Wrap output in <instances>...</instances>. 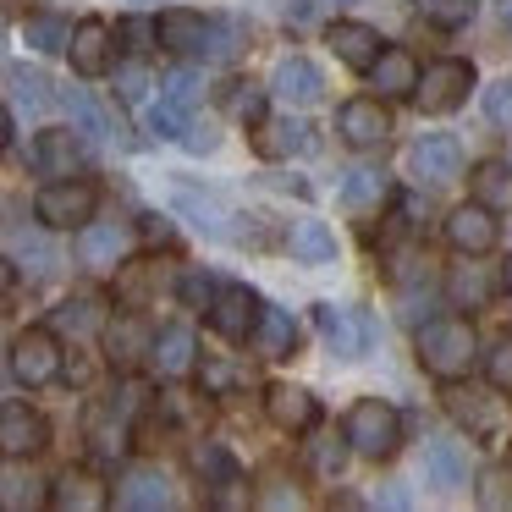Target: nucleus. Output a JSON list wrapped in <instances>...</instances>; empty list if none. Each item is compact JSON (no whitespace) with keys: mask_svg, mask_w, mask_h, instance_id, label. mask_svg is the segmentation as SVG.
I'll return each mask as SVG.
<instances>
[{"mask_svg":"<svg viewBox=\"0 0 512 512\" xmlns=\"http://www.w3.org/2000/svg\"><path fill=\"white\" fill-rule=\"evenodd\" d=\"M419 364L424 375L435 380H463L474 369V325L446 314V320H430L419 331Z\"/></svg>","mask_w":512,"mask_h":512,"instance_id":"1","label":"nucleus"},{"mask_svg":"<svg viewBox=\"0 0 512 512\" xmlns=\"http://www.w3.org/2000/svg\"><path fill=\"white\" fill-rule=\"evenodd\" d=\"M342 435H347V452L380 463V457H391L402 446V413L391 408V402H380V397H364V402H353Z\"/></svg>","mask_w":512,"mask_h":512,"instance_id":"2","label":"nucleus"},{"mask_svg":"<svg viewBox=\"0 0 512 512\" xmlns=\"http://www.w3.org/2000/svg\"><path fill=\"white\" fill-rule=\"evenodd\" d=\"M94 210H100V188L83 182V177H56L50 188H39V199H34L39 226H50V232H61V226H83Z\"/></svg>","mask_w":512,"mask_h":512,"instance_id":"3","label":"nucleus"},{"mask_svg":"<svg viewBox=\"0 0 512 512\" xmlns=\"http://www.w3.org/2000/svg\"><path fill=\"white\" fill-rule=\"evenodd\" d=\"M61 336L50 331V325H28V331H17L12 342V375L23 380V386H50V380L61 375Z\"/></svg>","mask_w":512,"mask_h":512,"instance_id":"4","label":"nucleus"},{"mask_svg":"<svg viewBox=\"0 0 512 512\" xmlns=\"http://www.w3.org/2000/svg\"><path fill=\"white\" fill-rule=\"evenodd\" d=\"M468 89H474V67H468V61H435V67L419 72L413 100H419L430 116H446V111H457V105L468 100Z\"/></svg>","mask_w":512,"mask_h":512,"instance_id":"5","label":"nucleus"},{"mask_svg":"<svg viewBox=\"0 0 512 512\" xmlns=\"http://www.w3.org/2000/svg\"><path fill=\"white\" fill-rule=\"evenodd\" d=\"M67 56H72V72H78V78H105V72L116 67V34H111V23L83 17V23L67 34Z\"/></svg>","mask_w":512,"mask_h":512,"instance_id":"6","label":"nucleus"},{"mask_svg":"<svg viewBox=\"0 0 512 512\" xmlns=\"http://www.w3.org/2000/svg\"><path fill=\"white\" fill-rule=\"evenodd\" d=\"M204 314H210L215 336H226V342H248V331H254V320H259V298L243 287V281H232V287L210 292Z\"/></svg>","mask_w":512,"mask_h":512,"instance_id":"7","label":"nucleus"},{"mask_svg":"<svg viewBox=\"0 0 512 512\" xmlns=\"http://www.w3.org/2000/svg\"><path fill=\"white\" fill-rule=\"evenodd\" d=\"M45 441H50V424L39 408H28V402H6V408H0V452L6 457H17V463H23V457H39Z\"/></svg>","mask_w":512,"mask_h":512,"instance_id":"8","label":"nucleus"},{"mask_svg":"<svg viewBox=\"0 0 512 512\" xmlns=\"http://www.w3.org/2000/svg\"><path fill=\"white\" fill-rule=\"evenodd\" d=\"M408 171L419 182H430V188H446V182L463 177V149H457V138H446V133H424L419 144L408 149Z\"/></svg>","mask_w":512,"mask_h":512,"instance_id":"9","label":"nucleus"},{"mask_svg":"<svg viewBox=\"0 0 512 512\" xmlns=\"http://www.w3.org/2000/svg\"><path fill=\"white\" fill-rule=\"evenodd\" d=\"M127 248H133V232L127 226H116V221H83V232H78V259L89 270H122V259H127Z\"/></svg>","mask_w":512,"mask_h":512,"instance_id":"10","label":"nucleus"},{"mask_svg":"<svg viewBox=\"0 0 512 512\" xmlns=\"http://www.w3.org/2000/svg\"><path fill=\"white\" fill-rule=\"evenodd\" d=\"M336 133L353 149H380L391 138V116L380 100H347L342 111H336Z\"/></svg>","mask_w":512,"mask_h":512,"instance_id":"11","label":"nucleus"},{"mask_svg":"<svg viewBox=\"0 0 512 512\" xmlns=\"http://www.w3.org/2000/svg\"><path fill=\"white\" fill-rule=\"evenodd\" d=\"M314 325H320V336H325V342H331L342 358H364L369 336H375L369 314H358V309H336V303H320V309H314Z\"/></svg>","mask_w":512,"mask_h":512,"instance_id":"12","label":"nucleus"},{"mask_svg":"<svg viewBox=\"0 0 512 512\" xmlns=\"http://www.w3.org/2000/svg\"><path fill=\"white\" fill-rule=\"evenodd\" d=\"M496 237H501V226H496V215L485 210V204H457L452 215H446V243L457 248V254H490L496 248Z\"/></svg>","mask_w":512,"mask_h":512,"instance_id":"13","label":"nucleus"},{"mask_svg":"<svg viewBox=\"0 0 512 512\" xmlns=\"http://www.w3.org/2000/svg\"><path fill=\"white\" fill-rule=\"evenodd\" d=\"M270 94H276L281 105H298V111L303 105H320L325 100V72L314 67L309 56H287L276 67V78H270Z\"/></svg>","mask_w":512,"mask_h":512,"instance_id":"14","label":"nucleus"},{"mask_svg":"<svg viewBox=\"0 0 512 512\" xmlns=\"http://www.w3.org/2000/svg\"><path fill=\"white\" fill-rule=\"evenodd\" d=\"M364 72H369V89H380V100H408L413 83H419V61L408 50H380Z\"/></svg>","mask_w":512,"mask_h":512,"instance_id":"15","label":"nucleus"},{"mask_svg":"<svg viewBox=\"0 0 512 512\" xmlns=\"http://www.w3.org/2000/svg\"><path fill=\"white\" fill-rule=\"evenodd\" d=\"M144 353H149L144 314H116V320H105V358H111L116 369H133Z\"/></svg>","mask_w":512,"mask_h":512,"instance_id":"16","label":"nucleus"},{"mask_svg":"<svg viewBox=\"0 0 512 512\" xmlns=\"http://www.w3.org/2000/svg\"><path fill=\"white\" fill-rule=\"evenodd\" d=\"M204 28H210V17L188 12V6H171V12L155 23V45H166L171 56H199V50H204Z\"/></svg>","mask_w":512,"mask_h":512,"instance_id":"17","label":"nucleus"},{"mask_svg":"<svg viewBox=\"0 0 512 512\" xmlns=\"http://www.w3.org/2000/svg\"><path fill=\"white\" fill-rule=\"evenodd\" d=\"M446 298L457 309H485L496 298V270L474 265V254H463V265H452V276H446Z\"/></svg>","mask_w":512,"mask_h":512,"instance_id":"18","label":"nucleus"},{"mask_svg":"<svg viewBox=\"0 0 512 512\" xmlns=\"http://www.w3.org/2000/svg\"><path fill=\"white\" fill-rule=\"evenodd\" d=\"M265 413H270V424H276V430L292 435V430H314V419H320V402H314L303 386H270Z\"/></svg>","mask_w":512,"mask_h":512,"instance_id":"19","label":"nucleus"},{"mask_svg":"<svg viewBox=\"0 0 512 512\" xmlns=\"http://www.w3.org/2000/svg\"><path fill=\"white\" fill-rule=\"evenodd\" d=\"M468 193L474 204H485L490 215H512V166L507 160H479L468 171Z\"/></svg>","mask_w":512,"mask_h":512,"instance_id":"20","label":"nucleus"},{"mask_svg":"<svg viewBox=\"0 0 512 512\" xmlns=\"http://www.w3.org/2000/svg\"><path fill=\"white\" fill-rule=\"evenodd\" d=\"M193 353H199V342H193L188 325H166V331L149 336V364H155L160 375H188Z\"/></svg>","mask_w":512,"mask_h":512,"instance_id":"21","label":"nucleus"},{"mask_svg":"<svg viewBox=\"0 0 512 512\" xmlns=\"http://www.w3.org/2000/svg\"><path fill=\"white\" fill-rule=\"evenodd\" d=\"M34 166L45 171V177H78V166H83V144H78V133H61V127L39 133V144H34Z\"/></svg>","mask_w":512,"mask_h":512,"instance_id":"22","label":"nucleus"},{"mask_svg":"<svg viewBox=\"0 0 512 512\" xmlns=\"http://www.w3.org/2000/svg\"><path fill=\"white\" fill-rule=\"evenodd\" d=\"M259 342V353L265 358H292L298 353V325H292V314L287 309H270V303H259V320H254V331H248Z\"/></svg>","mask_w":512,"mask_h":512,"instance_id":"23","label":"nucleus"},{"mask_svg":"<svg viewBox=\"0 0 512 512\" xmlns=\"http://www.w3.org/2000/svg\"><path fill=\"white\" fill-rule=\"evenodd\" d=\"M331 50H336V61H342V67L364 72L369 61L380 56V34L369 23H331Z\"/></svg>","mask_w":512,"mask_h":512,"instance_id":"24","label":"nucleus"},{"mask_svg":"<svg viewBox=\"0 0 512 512\" xmlns=\"http://www.w3.org/2000/svg\"><path fill=\"white\" fill-rule=\"evenodd\" d=\"M424 479L435 490H463L468 485V457L457 441H430L424 446Z\"/></svg>","mask_w":512,"mask_h":512,"instance_id":"25","label":"nucleus"},{"mask_svg":"<svg viewBox=\"0 0 512 512\" xmlns=\"http://www.w3.org/2000/svg\"><path fill=\"white\" fill-rule=\"evenodd\" d=\"M50 501H56L61 512H100V507H111L105 485H100L94 474H83V468L61 474V479H56V490H50Z\"/></svg>","mask_w":512,"mask_h":512,"instance_id":"26","label":"nucleus"},{"mask_svg":"<svg viewBox=\"0 0 512 512\" xmlns=\"http://www.w3.org/2000/svg\"><path fill=\"white\" fill-rule=\"evenodd\" d=\"M254 149L265 160H281V155H292V149H309V127L303 122H292V116H259L254 122Z\"/></svg>","mask_w":512,"mask_h":512,"instance_id":"27","label":"nucleus"},{"mask_svg":"<svg viewBox=\"0 0 512 512\" xmlns=\"http://www.w3.org/2000/svg\"><path fill=\"white\" fill-rule=\"evenodd\" d=\"M56 100L67 105V116L78 122V133H83V138H94V144H111V138H116V144H122V127H111V116H105L83 89H67V94H56Z\"/></svg>","mask_w":512,"mask_h":512,"instance_id":"28","label":"nucleus"},{"mask_svg":"<svg viewBox=\"0 0 512 512\" xmlns=\"http://www.w3.org/2000/svg\"><path fill=\"white\" fill-rule=\"evenodd\" d=\"M446 408H452V419L457 424H468V430L479 435V441H496L501 435V413L490 408L479 391H446Z\"/></svg>","mask_w":512,"mask_h":512,"instance_id":"29","label":"nucleus"},{"mask_svg":"<svg viewBox=\"0 0 512 512\" xmlns=\"http://www.w3.org/2000/svg\"><path fill=\"white\" fill-rule=\"evenodd\" d=\"M171 199H177V210L188 215V221L199 226L204 237H226V221H232V215H226L221 204L210 199V193H199V188H188V182H177V193H171Z\"/></svg>","mask_w":512,"mask_h":512,"instance_id":"30","label":"nucleus"},{"mask_svg":"<svg viewBox=\"0 0 512 512\" xmlns=\"http://www.w3.org/2000/svg\"><path fill=\"white\" fill-rule=\"evenodd\" d=\"M100 325H105V303L89 298V292H78V298H67L56 309V325H50V331L56 336H94Z\"/></svg>","mask_w":512,"mask_h":512,"instance_id":"31","label":"nucleus"},{"mask_svg":"<svg viewBox=\"0 0 512 512\" xmlns=\"http://www.w3.org/2000/svg\"><path fill=\"white\" fill-rule=\"evenodd\" d=\"M193 468L204 474V485H215L226 496L232 485H243V468H237V457L226 452V446H215V441H204V446H193Z\"/></svg>","mask_w":512,"mask_h":512,"instance_id":"32","label":"nucleus"},{"mask_svg":"<svg viewBox=\"0 0 512 512\" xmlns=\"http://www.w3.org/2000/svg\"><path fill=\"white\" fill-rule=\"evenodd\" d=\"M292 254L303 259V265H331L336 259V237L325 221H298L292 226Z\"/></svg>","mask_w":512,"mask_h":512,"instance_id":"33","label":"nucleus"},{"mask_svg":"<svg viewBox=\"0 0 512 512\" xmlns=\"http://www.w3.org/2000/svg\"><path fill=\"white\" fill-rule=\"evenodd\" d=\"M116 507L127 512H155V507H171V490L160 474H133L122 490H116Z\"/></svg>","mask_w":512,"mask_h":512,"instance_id":"34","label":"nucleus"},{"mask_svg":"<svg viewBox=\"0 0 512 512\" xmlns=\"http://www.w3.org/2000/svg\"><path fill=\"white\" fill-rule=\"evenodd\" d=\"M67 34H72V23L61 12H34L23 23V39L39 50V56H56V50H67Z\"/></svg>","mask_w":512,"mask_h":512,"instance_id":"35","label":"nucleus"},{"mask_svg":"<svg viewBox=\"0 0 512 512\" xmlns=\"http://www.w3.org/2000/svg\"><path fill=\"white\" fill-rule=\"evenodd\" d=\"M342 204L347 210H380L386 204V177L380 171H347V182H342Z\"/></svg>","mask_w":512,"mask_h":512,"instance_id":"36","label":"nucleus"},{"mask_svg":"<svg viewBox=\"0 0 512 512\" xmlns=\"http://www.w3.org/2000/svg\"><path fill=\"white\" fill-rule=\"evenodd\" d=\"M39 501H45V479L23 474V468H6L0 474V507L23 512V507H39Z\"/></svg>","mask_w":512,"mask_h":512,"instance_id":"37","label":"nucleus"},{"mask_svg":"<svg viewBox=\"0 0 512 512\" xmlns=\"http://www.w3.org/2000/svg\"><path fill=\"white\" fill-rule=\"evenodd\" d=\"M237 50H243V23H232V17H215L210 28H204V61H232Z\"/></svg>","mask_w":512,"mask_h":512,"instance_id":"38","label":"nucleus"},{"mask_svg":"<svg viewBox=\"0 0 512 512\" xmlns=\"http://www.w3.org/2000/svg\"><path fill=\"white\" fill-rule=\"evenodd\" d=\"M6 78H12V94H17L23 111H45V105L56 100V94H50V78H45V72H34V67H12Z\"/></svg>","mask_w":512,"mask_h":512,"instance_id":"39","label":"nucleus"},{"mask_svg":"<svg viewBox=\"0 0 512 512\" xmlns=\"http://www.w3.org/2000/svg\"><path fill=\"white\" fill-rule=\"evenodd\" d=\"M479 507H490V512L512 507V468L490 463L485 474H479Z\"/></svg>","mask_w":512,"mask_h":512,"instance_id":"40","label":"nucleus"},{"mask_svg":"<svg viewBox=\"0 0 512 512\" xmlns=\"http://www.w3.org/2000/svg\"><path fill=\"white\" fill-rule=\"evenodd\" d=\"M160 100H166L171 111H188V116H193V105H199V72L177 67V72L166 78V89H160Z\"/></svg>","mask_w":512,"mask_h":512,"instance_id":"41","label":"nucleus"},{"mask_svg":"<svg viewBox=\"0 0 512 512\" xmlns=\"http://www.w3.org/2000/svg\"><path fill=\"white\" fill-rule=\"evenodd\" d=\"M419 12H424V23H435V28H463L468 17H474V0H419Z\"/></svg>","mask_w":512,"mask_h":512,"instance_id":"42","label":"nucleus"},{"mask_svg":"<svg viewBox=\"0 0 512 512\" xmlns=\"http://www.w3.org/2000/svg\"><path fill=\"white\" fill-rule=\"evenodd\" d=\"M342 463H347V435L342 441H336V435H320V441H314V468H320V479H336Z\"/></svg>","mask_w":512,"mask_h":512,"instance_id":"43","label":"nucleus"},{"mask_svg":"<svg viewBox=\"0 0 512 512\" xmlns=\"http://www.w3.org/2000/svg\"><path fill=\"white\" fill-rule=\"evenodd\" d=\"M485 116L501 127H512V78H501L496 89H485Z\"/></svg>","mask_w":512,"mask_h":512,"instance_id":"44","label":"nucleus"},{"mask_svg":"<svg viewBox=\"0 0 512 512\" xmlns=\"http://www.w3.org/2000/svg\"><path fill=\"white\" fill-rule=\"evenodd\" d=\"M177 144L193 149V155H210V149H215V127L210 122H193V116H188V127L177 133Z\"/></svg>","mask_w":512,"mask_h":512,"instance_id":"45","label":"nucleus"},{"mask_svg":"<svg viewBox=\"0 0 512 512\" xmlns=\"http://www.w3.org/2000/svg\"><path fill=\"white\" fill-rule=\"evenodd\" d=\"M485 375H490V386H496V391H512V342H501L496 353H490Z\"/></svg>","mask_w":512,"mask_h":512,"instance_id":"46","label":"nucleus"},{"mask_svg":"<svg viewBox=\"0 0 512 512\" xmlns=\"http://www.w3.org/2000/svg\"><path fill=\"white\" fill-rule=\"evenodd\" d=\"M122 39H127V50H133V56H144V50L155 45V23H149V17H127Z\"/></svg>","mask_w":512,"mask_h":512,"instance_id":"47","label":"nucleus"},{"mask_svg":"<svg viewBox=\"0 0 512 512\" xmlns=\"http://www.w3.org/2000/svg\"><path fill=\"white\" fill-rule=\"evenodd\" d=\"M177 292H182V303H188V309H204V303H210V292H215V281H210V276H199V270H188Z\"/></svg>","mask_w":512,"mask_h":512,"instance_id":"48","label":"nucleus"},{"mask_svg":"<svg viewBox=\"0 0 512 512\" xmlns=\"http://www.w3.org/2000/svg\"><path fill=\"white\" fill-rule=\"evenodd\" d=\"M232 111L243 116L248 127H254L259 116H265V100H259V89H248V83H237V94H232Z\"/></svg>","mask_w":512,"mask_h":512,"instance_id":"49","label":"nucleus"},{"mask_svg":"<svg viewBox=\"0 0 512 512\" xmlns=\"http://www.w3.org/2000/svg\"><path fill=\"white\" fill-rule=\"evenodd\" d=\"M116 83H122V94H127V100H144L149 72H144V67H122V72H116Z\"/></svg>","mask_w":512,"mask_h":512,"instance_id":"50","label":"nucleus"},{"mask_svg":"<svg viewBox=\"0 0 512 512\" xmlns=\"http://www.w3.org/2000/svg\"><path fill=\"white\" fill-rule=\"evenodd\" d=\"M17 254L34 259V270H50V254H45V243H39V237H17Z\"/></svg>","mask_w":512,"mask_h":512,"instance_id":"51","label":"nucleus"},{"mask_svg":"<svg viewBox=\"0 0 512 512\" xmlns=\"http://www.w3.org/2000/svg\"><path fill=\"white\" fill-rule=\"evenodd\" d=\"M138 232L149 237V243H171V226H166V215H144V226Z\"/></svg>","mask_w":512,"mask_h":512,"instance_id":"52","label":"nucleus"},{"mask_svg":"<svg viewBox=\"0 0 512 512\" xmlns=\"http://www.w3.org/2000/svg\"><path fill=\"white\" fill-rule=\"evenodd\" d=\"M232 369H226V364H204V386H210V391H226V386H232Z\"/></svg>","mask_w":512,"mask_h":512,"instance_id":"53","label":"nucleus"},{"mask_svg":"<svg viewBox=\"0 0 512 512\" xmlns=\"http://www.w3.org/2000/svg\"><path fill=\"white\" fill-rule=\"evenodd\" d=\"M12 281H17V270H12V259H0V298L12 292Z\"/></svg>","mask_w":512,"mask_h":512,"instance_id":"54","label":"nucleus"},{"mask_svg":"<svg viewBox=\"0 0 512 512\" xmlns=\"http://www.w3.org/2000/svg\"><path fill=\"white\" fill-rule=\"evenodd\" d=\"M12 144V111H6V105H0V149Z\"/></svg>","mask_w":512,"mask_h":512,"instance_id":"55","label":"nucleus"},{"mask_svg":"<svg viewBox=\"0 0 512 512\" xmlns=\"http://www.w3.org/2000/svg\"><path fill=\"white\" fill-rule=\"evenodd\" d=\"M314 17V0H298V6H292V23H309Z\"/></svg>","mask_w":512,"mask_h":512,"instance_id":"56","label":"nucleus"},{"mask_svg":"<svg viewBox=\"0 0 512 512\" xmlns=\"http://www.w3.org/2000/svg\"><path fill=\"white\" fill-rule=\"evenodd\" d=\"M501 23H507V28H512V0H501Z\"/></svg>","mask_w":512,"mask_h":512,"instance_id":"57","label":"nucleus"},{"mask_svg":"<svg viewBox=\"0 0 512 512\" xmlns=\"http://www.w3.org/2000/svg\"><path fill=\"white\" fill-rule=\"evenodd\" d=\"M507 281H512V270H507Z\"/></svg>","mask_w":512,"mask_h":512,"instance_id":"58","label":"nucleus"},{"mask_svg":"<svg viewBox=\"0 0 512 512\" xmlns=\"http://www.w3.org/2000/svg\"><path fill=\"white\" fill-rule=\"evenodd\" d=\"M336 6H342V0H336Z\"/></svg>","mask_w":512,"mask_h":512,"instance_id":"59","label":"nucleus"},{"mask_svg":"<svg viewBox=\"0 0 512 512\" xmlns=\"http://www.w3.org/2000/svg\"><path fill=\"white\" fill-rule=\"evenodd\" d=\"M138 6H144V0H138Z\"/></svg>","mask_w":512,"mask_h":512,"instance_id":"60","label":"nucleus"}]
</instances>
